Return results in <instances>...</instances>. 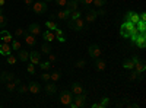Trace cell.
I'll return each instance as SVG.
<instances>
[{
  "mask_svg": "<svg viewBox=\"0 0 146 108\" xmlns=\"http://www.w3.org/2000/svg\"><path fill=\"white\" fill-rule=\"evenodd\" d=\"M0 79H2L3 82H10V80L15 79V73H12V72H3Z\"/></svg>",
  "mask_w": 146,
  "mask_h": 108,
  "instance_id": "ffe728a7",
  "label": "cell"
},
{
  "mask_svg": "<svg viewBox=\"0 0 146 108\" xmlns=\"http://www.w3.org/2000/svg\"><path fill=\"white\" fill-rule=\"evenodd\" d=\"M45 91H47L48 93H56L57 88H56L54 83H47V85H45Z\"/></svg>",
  "mask_w": 146,
  "mask_h": 108,
  "instance_id": "83f0119b",
  "label": "cell"
},
{
  "mask_svg": "<svg viewBox=\"0 0 146 108\" xmlns=\"http://www.w3.org/2000/svg\"><path fill=\"white\" fill-rule=\"evenodd\" d=\"M29 62H31L32 64H40V62H41V54H40L38 51H31V53H29Z\"/></svg>",
  "mask_w": 146,
  "mask_h": 108,
  "instance_id": "4fadbf2b",
  "label": "cell"
},
{
  "mask_svg": "<svg viewBox=\"0 0 146 108\" xmlns=\"http://www.w3.org/2000/svg\"><path fill=\"white\" fill-rule=\"evenodd\" d=\"M0 15H3V9L2 7H0Z\"/></svg>",
  "mask_w": 146,
  "mask_h": 108,
  "instance_id": "816d5d0a",
  "label": "cell"
},
{
  "mask_svg": "<svg viewBox=\"0 0 146 108\" xmlns=\"http://www.w3.org/2000/svg\"><path fill=\"white\" fill-rule=\"evenodd\" d=\"M136 29L139 32H146V21H139L136 23Z\"/></svg>",
  "mask_w": 146,
  "mask_h": 108,
  "instance_id": "d4e9b609",
  "label": "cell"
},
{
  "mask_svg": "<svg viewBox=\"0 0 146 108\" xmlns=\"http://www.w3.org/2000/svg\"><path fill=\"white\" fill-rule=\"evenodd\" d=\"M5 27H6V18L0 15V28H5Z\"/></svg>",
  "mask_w": 146,
  "mask_h": 108,
  "instance_id": "74e56055",
  "label": "cell"
},
{
  "mask_svg": "<svg viewBox=\"0 0 146 108\" xmlns=\"http://www.w3.org/2000/svg\"><path fill=\"white\" fill-rule=\"evenodd\" d=\"M19 92H21V93L28 92V86H27V85H21V86H19Z\"/></svg>",
  "mask_w": 146,
  "mask_h": 108,
  "instance_id": "60d3db41",
  "label": "cell"
},
{
  "mask_svg": "<svg viewBox=\"0 0 146 108\" xmlns=\"http://www.w3.org/2000/svg\"><path fill=\"white\" fill-rule=\"evenodd\" d=\"M28 31H29V34H32V35H34V37H38V35H41V34H42L38 23H31V25L28 27Z\"/></svg>",
  "mask_w": 146,
  "mask_h": 108,
  "instance_id": "30bf717a",
  "label": "cell"
},
{
  "mask_svg": "<svg viewBox=\"0 0 146 108\" xmlns=\"http://www.w3.org/2000/svg\"><path fill=\"white\" fill-rule=\"evenodd\" d=\"M56 16L58 18V19H62V21H64V19H67V16H69V10H58L57 13H56Z\"/></svg>",
  "mask_w": 146,
  "mask_h": 108,
  "instance_id": "7402d4cb",
  "label": "cell"
},
{
  "mask_svg": "<svg viewBox=\"0 0 146 108\" xmlns=\"http://www.w3.org/2000/svg\"><path fill=\"white\" fill-rule=\"evenodd\" d=\"M85 92V89H83V86L80 85V83H78V82H75L72 85V93L73 95H80V93H83Z\"/></svg>",
  "mask_w": 146,
  "mask_h": 108,
  "instance_id": "e0dca14e",
  "label": "cell"
},
{
  "mask_svg": "<svg viewBox=\"0 0 146 108\" xmlns=\"http://www.w3.org/2000/svg\"><path fill=\"white\" fill-rule=\"evenodd\" d=\"M21 85V80L19 79H13V80H10V82H6V88H7V91L9 92H12V91H15L18 86Z\"/></svg>",
  "mask_w": 146,
  "mask_h": 108,
  "instance_id": "5bb4252c",
  "label": "cell"
},
{
  "mask_svg": "<svg viewBox=\"0 0 146 108\" xmlns=\"http://www.w3.org/2000/svg\"><path fill=\"white\" fill-rule=\"evenodd\" d=\"M41 51L44 53V54H50L51 53V45H50V42H44L42 45H41Z\"/></svg>",
  "mask_w": 146,
  "mask_h": 108,
  "instance_id": "484cf974",
  "label": "cell"
},
{
  "mask_svg": "<svg viewBox=\"0 0 146 108\" xmlns=\"http://www.w3.org/2000/svg\"><path fill=\"white\" fill-rule=\"evenodd\" d=\"M27 70H28V73H31V75H34V73H35V64H32V63H29V64H28V67H27Z\"/></svg>",
  "mask_w": 146,
  "mask_h": 108,
  "instance_id": "8d00e7d4",
  "label": "cell"
},
{
  "mask_svg": "<svg viewBox=\"0 0 146 108\" xmlns=\"http://www.w3.org/2000/svg\"><path fill=\"white\" fill-rule=\"evenodd\" d=\"M135 32H137L136 25H135V23H131V22H129V21H126L123 25H121V28H120V34H121V37H123V38H129L130 35L135 34Z\"/></svg>",
  "mask_w": 146,
  "mask_h": 108,
  "instance_id": "6da1fadb",
  "label": "cell"
},
{
  "mask_svg": "<svg viewBox=\"0 0 146 108\" xmlns=\"http://www.w3.org/2000/svg\"><path fill=\"white\" fill-rule=\"evenodd\" d=\"M133 63H135V69L137 73H143V72L146 70V66H145V63L142 62V60H139L137 57H133Z\"/></svg>",
  "mask_w": 146,
  "mask_h": 108,
  "instance_id": "ba28073f",
  "label": "cell"
},
{
  "mask_svg": "<svg viewBox=\"0 0 146 108\" xmlns=\"http://www.w3.org/2000/svg\"><path fill=\"white\" fill-rule=\"evenodd\" d=\"M23 37H25V42H27L28 45H35V44H36V40H35V37H34L32 34H28V32H27Z\"/></svg>",
  "mask_w": 146,
  "mask_h": 108,
  "instance_id": "44dd1931",
  "label": "cell"
},
{
  "mask_svg": "<svg viewBox=\"0 0 146 108\" xmlns=\"http://www.w3.org/2000/svg\"><path fill=\"white\" fill-rule=\"evenodd\" d=\"M80 3H83L85 6H91L92 3H94V0H79Z\"/></svg>",
  "mask_w": 146,
  "mask_h": 108,
  "instance_id": "b9f144b4",
  "label": "cell"
},
{
  "mask_svg": "<svg viewBox=\"0 0 146 108\" xmlns=\"http://www.w3.org/2000/svg\"><path fill=\"white\" fill-rule=\"evenodd\" d=\"M56 35H63V31L57 28V29H56Z\"/></svg>",
  "mask_w": 146,
  "mask_h": 108,
  "instance_id": "c3c4849f",
  "label": "cell"
},
{
  "mask_svg": "<svg viewBox=\"0 0 146 108\" xmlns=\"http://www.w3.org/2000/svg\"><path fill=\"white\" fill-rule=\"evenodd\" d=\"M86 66V62H85V60H79V62L76 63V67L78 69H82V67H85Z\"/></svg>",
  "mask_w": 146,
  "mask_h": 108,
  "instance_id": "ab89813d",
  "label": "cell"
},
{
  "mask_svg": "<svg viewBox=\"0 0 146 108\" xmlns=\"http://www.w3.org/2000/svg\"><path fill=\"white\" fill-rule=\"evenodd\" d=\"M72 101H73V95H72V92H69V91H63L62 93H60V102H62L63 105H70Z\"/></svg>",
  "mask_w": 146,
  "mask_h": 108,
  "instance_id": "5b68a950",
  "label": "cell"
},
{
  "mask_svg": "<svg viewBox=\"0 0 146 108\" xmlns=\"http://www.w3.org/2000/svg\"><path fill=\"white\" fill-rule=\"evenodd\" d=\"M78 2H79V0H78Z\"/></svg>",
  "mask_w": 146,
  "mask_h": 108,
  "instance_id": "db71d44e",
  "label": "cell"
},
{
  "mask_svg": "<svg viewBox=\"0 0 146 108\" xmlns=\"http://www.w3.org/2000/svg\"><path fill=\"white\" fill-rule=\"evenodd\" d=\"M130 38L131 41L135 42L139 48H145L146 47V32H135V34H131L130 35Z\"/></svg>",
  "mask_w": 146,
  "mask_h": 108,
  "instance_id": "7a4b0ae2",
  "label": "cell"
},
{
  "mask_svg": "<svg viewBox=\"0 0 146 108\" xmlns=\"http://www.w3.org/2000/svg\"><path fill=\"white\" fill-rule=\"evenodd\" d=\"M107 3V0H94V6H96V7H102L104 5Z\"/></svg>",
  "mask_w": 146,
  "mask_h": 108,
  "instance_id": "836d02e7",
  "label": "cell"
},
{
  "mask_svg": "<svg viewBox=\"0 0 146 108\" xmlns=\"http://www.w3.org/2000/svg\"><path fill=\"white\" fill-rule=\"evenodd\" d=\"M136 76H137V72L135 70V72H131V73H130V78H129V79H130V80H135Z\"/></svg>",
  "mask_w": 146,
  "mask_h": 108,
  "instance_id": "7bdbcfd3",
  "label": "cell"
},
{
  "mask_svg": "<svg viewBox=\"0 0 146 108\" xmlns=\"http://www.w3.org/2000/svg\"><path fill=\"white\" fill-rule=\"evenodd\" d=\"M69 16H70V21H73V19H78V18H82V12H80L79 9H76V10H72L70 13H69Z\"/></svg>",
  "mask_w": 146,
  "mask_h": 108,
  "instance_id": "603a6c76",
  "label": "cell"
},
{
  "mask_svg": "<svg viewBox=\"0 0 146 108\" xmlns=\"http://www.w3.org/2000/svg\"><path fill=\"white\" fill-rule=\"evenodd\" d=\"M16 53H18V54H16V58L21 60V62H28V60H29V53H28L27 50L19 48Z\"/></svg>",
  "mask_w": 146,
  "mask_h": 108,
  "instance_id": "7c38bea8",
  "label": "cell"
},
{
  "mask_svg": "<svg viewBox=\"0 0 146 108\" xmlns=\"http://www.w3.org/2000/svg\"><path fill=\"white\" fill-rule=\"evenodd\" d=\"M41 35H42V38H44L47 42H53V41L56 40V35H54V34H53V31H50V29L44 31Z\"/></svg>",
  "mask_w": 146,
  "mask_h": 108,
  "instance_id": "2e32d148",
  "label": "cell"
},
{
  "mask_svg": "<svg viewBox=\"0 0 146 108\" xmlns=\"http://www.w3.org/2000/svg\"><path fill=\"white\" fill-rule=\"evenodd\" d=\"M67 0H56V5H58L60 7H66Z\"/></svg>",
  "mask_w": 146,
  "mask_h": 108,
  "instance_id": "f35d334b",
  "label": "cell"
},
{
  "mask_svg": "<svg viewBox=\"0 0 146 108\" xmlns=\"http://www.w3.org/2000/svg\"><path fill=\"white\" fill-rule=\"evenodd\" d=\"M10 44H12V50H13V51H18V50L21 48V42H19L18 40H13Z\"/></svg>",
  "mask_w": 146,
  "mask_h": 108,
  "instance_id": "1f68e13d",
  "label": "cell"
},
{
  "mask_svg": "<svg viewBox=\"0 0 146 108\" xmlns=\"http://www.w3.org/2000/svg\"><path fill=\"white\" fill-rule=\"evenodd\" d=\"M50 79H51L53 82H57V80L60 79V73H58V72H54V73L50 75Z\"/></svg>",
  "mask_w": 146,
  "mask_h": 108,
  "instance_id": "d590c367",
  "label": "cell"
},
{
  "mask_svg": "<svg viewBox=\"0 0 146 108\" xmlns=\"http://www.w3.org/2000/svg\"><path fill=\"white\" fill-rule=\"evenodd\" d=\"M108 102H110V98H104L101 102L94 104V105H92V108H104V107H107V105H108Z\"/></svg>",
  "mask_w": 146,
  "mask_h": 108,
  "instance_id": "cb8c5ba5",
  "label": "cell"
},
{
  "mask_svg": "<svg viewBox=\"0 0 146 108\" xmlns=\"http://www.w3.org/2000/svg\"><path fill=\"white\" fill-rule=\"evenodd\" d=\"M98 15H105V10H104V9H102V7H101V10H100V12H98Z\"/></svg>",
  "mask_w": 146,
  "mask_h": 108,
  "instance_id": "681fc988",
  "label": "cell"
},
{
  "mask_svg": "<svg viewBox=\"0 0 146 108\" xmlns=\"http://www.w3.org/2000/svg\"><path fill=\"white\" fill-rule=\"evenodd\" d=\"M7 57V63L9 64H16V62H18V58H16V56H13V54H9V56H6Z\"/></svg>",
  "mask_w": 146,
  "mask_h": 108,
  "instance_id": "4dcf8cb0",
  "label": "cell"
},
{
  "mask_svg": "<svg viewBox=\"0 0 146 108\" xmlns=\"http://www.w3.org/2000/svg\"><path fill=\"white\" fill-rule=\"evenodd\" d=\"M96 18H98V12H95V10H88L86 12V16H85V22H88V23H91V22H94Z\"/></svg>",
  "mask_w": 146,
  "mask_h": 108,
  "instance_id": "9a60e30c",
  "label": "cell"
},
{
  "mask_svg": "<svg viewBox=\"0 0 146 108\" xmlns=\"http://www.w3.org/2000/svg\"><path fill=\"white\" fill-rule=\"evenodd\" d=\"M85 105H86V93L83 92L80 95H75V98H73V101H72V104L69 107H72V108H82Z\"/></svg>",
  "mask_w": 146,
  "mask_h": 108,
  "instance_id": "3957f363",
  "label": "cell"
},
{
  "mask_svg": "<svg viewBox=\"0 0 146 108\" xmlns=\"http://www.w3.org/2000/svg\"><path fill=\"white\" fill-rule=\"evenodd\" d=\"M47 5H45V2H34L32 3V10H34V13H36V15H44L45 12H47Z\"/></svg>",
  "mask_w": 146,
  "mask_h": 108,
  "instance_id": "277c9868",
  "label": "cell"
},
{
  "mask_svg": "<svg viewBox=\"0 0 146 108\" xmlns=\"http://www.w3.org/2000/svg\"><path fill=\"white\" fill-rule=\"evenodd\" d=\"M48 62H50V63L56 62V56H54V54H50V57H48Z\"/></svg>",
  "mask_w": 146,
  "mask_h": 108,
  "instance_id": "bcb514c9",
  "label": "cell"
},
{
  "mask_svg": "<svg viewBox=\"0 0 146 108\" xmlns=\"http://www.w3.org/2000/svg\"><path fill=\"white\" fill-rule=\"evenodd\" d=\"M45 27L50 29V31H56V29L58 28V27H57V23H56L54 21H47V22H45Z\"/></svg>",
  "mask_w": 146,
  "mask_h": 108,
  "instance_id": "4316f807",
  "label": "cell"
},
{
  "mask_svg": "<svg viewBox=\"0 0 146 108\" xmlns=\"http://www.w3.org/2000/svg\"><path fill=\"white\" fill-rule=\"evenodd\" d=\"M88 51H89V56H91L92 58H100V57L102 56V50H101V47H100V45H96V44L91 45Z\"/></svg>",
  "mask_w": 146,
  "mask_h": 108,
  "instance_id": "52a82bcc",
  "label": "cell"
},
{
  "mask_svg": "<svg viewBox=\"0 0 146 108\" xmlns=\"http://www.w3.org/2000/svg\"><path fill=\"white\" fill-rule=\"evenodd\" d=\"M40 67H41L42 70H48V69L51 67V63H50V62H42V63L40 62Z\"/></svg>",
  "mask_w": 146,
  "mask_h": 108,
  "instance_id": "d6a6232c",
  "label": "cell"
},
{
  "mask_svg": "<svg viewBox=\"0 0 146 108\" xmlns=\"http://www.w3.org/2000/svg\"><path fill=\"white\" fill-rule=\"evenodd\" d=\"M25 34H27V32L23 31L22 28H16V31H15V37H16V38H19V37H23Z\"/></svg>",
  "mask_w": 146,
  "mask_h": 108,
  "instance_id": "e575fe53",
  "label": "cell"
},
{
  "mask_svg": "<svg viewBox=\"0 0 146 108\" xmlns=\"http://www.w3.org/2000/svg\"><path fill=\"white\" fill-rule=\"evenodd\" d=\"M28 91H29V92H32V93H40V91H41L40 83H36V82H31L29 85H28Z\"/></svg>",
  "mask_w": 146,
  "mask_h": 108,
  "instance_id": "d6986e66",
  "label": "cell"
},
{
  "mask_svg": "<svg viewBox=\"0 0 146 108\" xmlns=\"http://www.w3.org/2000/svg\"><path fill=\"white\" fill-rule=\"evenodd\" d=\"M42 2H45V3H47V2H51V0H42Z\"/></svg>",
  "mask_w": 146,
  "mask_h": 108,
  "instance_id": "f5cc1de1",
  "label": "cell"
},
{
  "mask_svg": "<svg viewBox=\"0 0 146 108\" xmlns=\"http://www.w3.org/2000/svg\"><path fill=\"white\" fill-rule=\"evenodd\" d=\"M123 67H124V69H129V70H133V67H135V63H133V60H126V62L123 63Z\"/></svg>",
  "mask_w": 146,
  "mask_h": 108,
  "instance_id": "f546056e",
  "label": "cell"
},
{
  "mask_svg": "<svg viewBox=\"0 0 146 108\" xmlns=\"http://www.w3.org/2000/svg\"><path fill=\"white\" fill-rule=\"evenodd\" d=\"M12 51V45L10 44H6V42H0V54L2 56H9Z\"/></svg>",
  "mask_w": 146,
  "mask_h": 108,
  "instance_id": "8fae6325",
  "label": "cell"
},
{
  "mask_svg": "<svg viewBox=\"0 0 146 108\" xmlns=\"http://www.w3.org/2000/svg\"><path fill=\"white\" fill-rule=\"evenodd\" d=\"M70 28L75 29V31H82L85 28V21L82 18H78V19H73L70 21Z\"/></svg>",
  "mask_w": 146,
  "mask_h": 108,
  "instance_id": "8992f818",
  "label": "cell"
},
{
  "mask_svg": "<svg viewBox=\"0 0 146 108\" xmlns=\"http://www.w3.org/2000/svg\"><path fill=\"white\" fill-rule=\"evenodd\" d=\"M5 5H6V0H0V7L5 6Z\"/></svg>",
  "mask_w": 146,
  "mask_h": 108,
  "instance_id": "f907efd6",
  "label": "cell"
},
{
  "mask_svg": "<svg viewBox=\"0 0 146 108\" xmlns=\"http://www.w3.org/2000/svg\"><path fill=\"white\" fill-rule=\"evenodd\" d=\"M0 40H2V42H6V44H10L12 41H13V37H12V34L6 29H3L2 32H0Z\"/></svg>",
  "mask_w": 146,
  "mask_h": 108,
  "instance_id": "9c48e42d",
  "label": "cell"
},
{
  "mask_svg": "<svg viewBox=\"0 0 146 108\" xmlns=\"http://www.w3.org/2000/svg\"><path fill=\"white\" fill-rule=\"evenodd\" d=\"M95 66H96V69H98V70L101 72V70H104V69H105V62H104V60H100V58H96V62H95Z\"/></svg>",
  "mask_w": 146,
  "mask_h": 108,
  "instance_id": "f1b7e54d",
  "label": "cell"
},
{
  "mask_svg": "<svg viewBox=\"0 0 146 108\" xmlns=\"http://www.w3.org/2000/svg\"><path fill=\"white\" fill-rule=\"evenodd\" d=\"M23 2H25V5H27V6H32L34 0H23Z\"/></svg>",
  "mask_w": 146,
  "mask_h": 108,
  "instance_id": "7dc6e473",
  "label": "cell"
},
{
  "mask_svg": "<svg viewBox=\"0 0 146 108\" xmlns=\"http://www.w3.org/2000/svg\"><path fill=\"white\" fill-rule=\"evenodd\" d=\"M79 2H78V0H67V3H66V10H69V13H70V12L72 10H76L79 6Z\"/></svg>",
  "mask_w": 146,
  "mask_h": 108,
  "instance_id": "ac0fdd59",
  "label": "cell"
},
{
  "mask_svg": "<svg viewBox=\"0 0 146 108\" xmlns=\"http://www.w3.org/2000/svg\"><path fill=\"white\" fill-rule=\"evenodd\" d=\"M56 40H57V41H60V42H64V41H66L63 35H57V37H56Z\"/></svg>",
  "mask_w": 146,
  "mask_h": 108,
  "instance_id": "f6af8a7d",
  "label": "cell"
},
{
  "mask_svg": "<svg viewBox=\"0 0 146 108\" xmlns=\"http://www.w3.org/2000/svg\"><path fill=\"white\" fill-rule=\"evenodd\" d=\"M41 79L42 80H50V73H42L41 75Z\"/></svg>",
  "mask_w": 146,
  "mask_h": 108,
  "instance_id": "ee69618b",
  "label": "cell"
}]
</instances>
